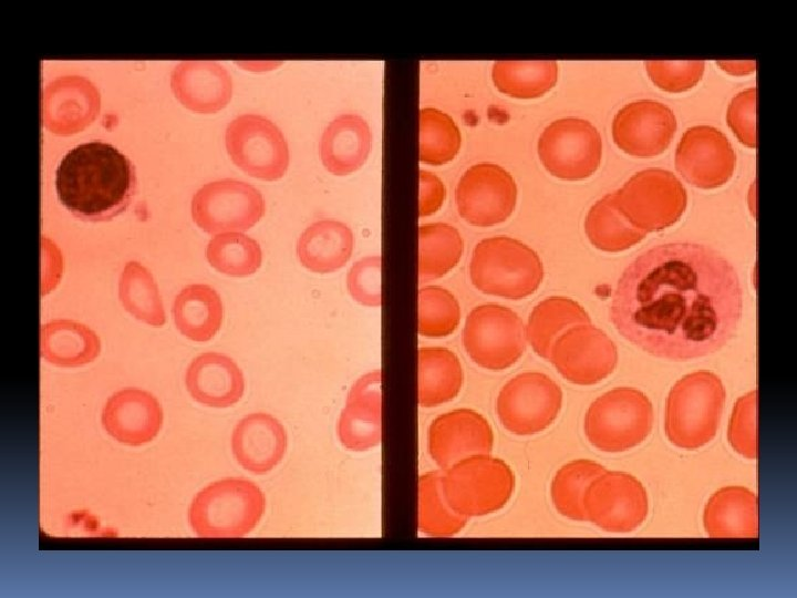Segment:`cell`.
Listing matches in <instances>:
<instances>
[{"label":"cell","mask_w":797,"mask_h":598,"mask_svg":"<svg viewBox=\"0 0 797 598\" xmlns=\"http://www.w3.org/2000/svg\"><path fill=\"white\" fill-rule=\"evenodd\" d=\"M742 311L734 266L710 246L684 241L654 246L629 264L610 320L649 354L686 361L721 350L735 336Z\"/></svg>","instance_id":"cell-1"},{"label":"cell","mask_w":797,"mask_h":598,"mask_svg":"<svg viewBox=\"0 0 797 598\" xmlns=\"http://www.w3.org/2000/svg\"><path fill=\"white\" fill-rule=\"evenodd\" d=\"M54 183L59 202L74 217L92 223L118 216L136 192L132 162L101 141L71 148L56 167Z\"/></svg>","instance_id":"cell-2"},{"label":"cell","mask_w":797,"mask_h":598,"mask_svg":"<svg viewBox=\"0 0 797 598\" xmlns=\"http://www.w3.org/2000/svg\"><path fill=\"white\" fill-rule=\"evenodd\" d=\"M726 392L720 377L695 371L677 380L665 403L664 431L676 447L696 450L714 439Z\"/></svg>","instance_id":"cell-3"},{"label":"cell","mask_w":797,"mask_h":598,"mask_svg":"<svg viewBox=\"0 0 797 598\" xmlns=\"http://www.w3.org/2000/svg\"><path fill=\"white\" fill-rule=\"evenodd\" d=\"M265 509L266 497L256 483L228 477L196 494L188 508V523L198 537H244L256 528Z\"/></svg>","instance_id":"cell-4"},{"label":"cell","mask_w":797,"mask_h":598,"mask_svg":"<svg viewBox=\"0 0 797 598\" xmlns=\"http://www.w3.org/2000/svg\"><path fill=\"white\" fill-rule=\"evenodd\" d=\"M469 277L474 287L483 293L520 300L536 292L541 285L544 265L528 245L498 235L476 244Z\"/></svg>","instance_id":"cell-5"},{"label":"cell","mask_w":797,"mask_h":598,"mask_svg":"<svg viewBox=\"0 0 797 598\" xmlns=\"http://www.w3.org/2000/svg\"><path fill=\"white\" fill-rule=\"evenodd\" d=\"M445 496L452 508L470 518L503 509L515 491V473L503 458L483 453L442 470Z\"/></svg>","instance_id":"cell-6"},{"label":"cell","mask_w":797,"mask_h":598,"mask_svg":"<svg viewBox=\"0 0 797 598\" xmlns=\"http://www.w3.org/2000/svg\"><path fill=\"white\" fill-rule=\"evenodd\" d=\"M653 406L640 390L621 386L598 396L588 408L583 430L589 443L608 453L641 444L653 426Z\"/></svg>","instance_id":"cell-7"},{"label":"cell","mask_w":797,"mask_h":598,"mask_svg":"<svg viewBox=\"0 0 797 598\" xmlns=\"http://www.w3.org/2000/svg\"><path fill=\"white\" fill-rule=\"evenodd\" d=\"M619 212L634 227L660 231L680 220L687 206V193L670 171L648 168L635 173L613 192Z\"/></svg>","instance_id":"cell-8"},{"label":"cell","mask_w":797,"mask_h":598,"mask_svg":"<svg viewBox=\"0 0 797 598\" xmlns=\"http://www.w3.org/2000/svg\"><path fill=\"white\" fill-rule=\"evenodd\" d=\"M462 340L470 360L489 371L510 368L527 347L521 318L510 308L497 303L472 309L466 317Z\"/></svg>","instance_id":"cell-9"},{"label":"cell","mask_w":797,"mask_h":598,"mask_svg":"<svg viewBox=\"0 0 797 598\" xmlns=\"http://www.w3.org/2000/svg\"><path fill=\"white\" fill-rule=\"evenodd\" d=\"M561 406V388L545 373L527 371L503 385L495 408L505 430L514 435L528 436L548 429L558 417Z\"/></svg>","instance_id":"cell-10"},{"label":"cell","mask_w":797,"mask_h":598,"mask_svg":"<svg viewBox=\"0 0 797 598\" xmlns=\"http://www.w3.org/2000/svg\"><path fill=\"white\" fill-rule=\"evenodd\" d=\"M537 151L550 175L563 181H582L600 166L602 140L589 121L563 117L545 127Z\"/></svg>","instance_id":"cell-11"},{"label":"cell","mask_w":797,"mask_h":598,"mask_svg":"<svg viewBox=\"0 0 797 598\" xmlns=\"http://www.w3.org/2000/svg\"><path fill=\"white\" fill-rule=\"evenodd\" d=\"M225 143L236 166L262 181L281 178L289 166V147L280 128L259 114H242L226 128Z\"/></svg>","instance_id":"cell-12"},{"label":"cell","mask_w":797,"mask_h":598,"mask_svg":"<svg viewBox=\"0 0 797 598\" xmlns=\"http://www.w3.org/2000/svg\"><path fill=\"white\" fill-rule=\"evenodd\" d=\"M266 210L261 193L232 178L201 186L192 199V217L207 234L241 233L255 226Z\"/></svg>","instance_id":"cell-13"},{"label":"cell","mask_w":797,"mask_h":598,"mask_svg":"<svg viewBox=\"0 0 797 598\" xmlns=\"http://www.w3.org/2000/svg\"><path fill=\"white\" fill-rule=\"evenodd\" d=\"M517 185L509 172L494 163H477L460 176L455 202L459 216L476 227L507 220L517 203Z\"/></svg>","instance_id":"cell-14"},{"label":"cell","mask_w":797,"mask_h":598,"mask_svg":"<svg viewBox=\"0 0 797 598\" xmlns=\"http://www.w3.org/2000/svg\"><path fill=\"white\" fill-rule=\"evenodd\" d=\"M586 519L609 533H630L645 520L648 494L633 475L604 471L587 488L583 499Z\"/></svg>","instance_id":"cell-15"},{"label":"cell","mask_w":797,"mask_h":598,"mask_svg":"<svg viewBox=\"0 0 797 598\" xmlns=\"http://www.w3.org/2000/svg\"><path fill=\"white\" fill-rule=\"evenodd\" d=\"M549 361L568 382L593 385L608 378L618 364V349L591 323L567 329L552 344Z\"/></svg>","instance_id":"cell-16"},{"label":"cell","mask_w":797,"mask_h":598,"mask_svg":"<svg viewBox=\"0 0 797 598\" xmlns=\"http://www.w3.org/2000/svg\"><path fill=\"white\" fill-rule=\"evenodd\" d=\"M675 168L691 185L714 189L733 176L736 155L726 135L710 125L689 127L675 150Z\"/></svg>","instance_id":"cell-17"},{"label":"cell","mask_w":797,"mask_h":598,"mask_svg":"<svg viewBox=\"0 0 797 598\" xmlns=\"http://www.w3.org/2000/svg\"><path fill=\"white\" fill-rule=\"evenodd\" d=\"M495 435L479 412L459 408L436 416L427 431V450L441 470L472 455L491 453Z\"/></svg>","instance_id":"cell-18"},{"label":"cell","mask_w":797,"mask_h":598,"mask_svg":"<svg viewBox=\"0 0 797 598\" xmlns=\"http://www.w3.org/2000/svg\"><path fill=\"white\" fill-rule=\"evenodd\" d=\"M677 124L673 111L655 100L625 104L612 121L614 144L634 157H653L671 144Z\"/></svg>","instance_id":"cell-19"},{"label":"cell","mask_w":797,"mask_h":598,"mask_svg":"<svg viewBox=\"0 0 797 598\" xmlns=\"http://www.w3.org/2000/svg\"><path fill=\"white\" fill-rule=\"evenodd\" d=\"M41 104L43 126L53 134L66 136L94 122L100 113L101 96L90 80L63 75L45 85Z\"/></svg>","instance_id":"cell-20"},{"label":"cell","mask_w":797,"mask_h":598,"mask_svg":"<svg viewBox=\"0 0 797 598\" xmlns=\"http://www.w3.org/2000/svg\"><path fill=\"white\" fill-rule=\"evenodd\" d=\"M101 422L106 433L117 442L141 446L158 434L163 424V410L151 392L126 388L106 400Z\"/></svg>","instance_id":"cell-21"},{"label":"cell","mask_w":797,"mask_h":598,"mask_svg":"<svg viewBox=\"0 0 797 598\" xmlns=\"http://www.w3.org/2000/svg\"><path fill=\"white\" fill-rule=\"evenodd\" d=\"M343 447L354 452L373 448L382 442V372L371 371L352 385L338 421Z\"/></svg>","instance_id":"cell-22"},{"label":"cell","mask_w":797,"mask_h":598,"mask_svg":"<svg viewBox=\"0 0 797 598\" xmlns=\"http://www.w3.org/2000/svg\"><path fill=\"white\" fill-rule=\"evenodd\" d=\"M288 447L286 429L268 413L242 417L231 434V451L237 463L253 474H266L283 458Z\"/></svg>","instance_id":"cell-23"},{"label":"cell","mask_w":797,"mask_h":598,"mask_svg":"<svg viewBox=\"0 0 797 598\" xmlns=\"http://www.w3.org/2000/svg\"><path fill=\"white\" fill-rule=\"evenodd\" d=\"M170 89L186 109L213 114L230 101L232 81L228 71L216 61H182L170 73Z\"/></svg>","instance_id":"cell-24"},{"label":"cell","mask_w":797,"mask_h":598,"mask_svg":"<svg viewBox=\"0 0 797 598\" xmlns=\"http://www.w3.org/2000/svg\"><path fill=\"white\" fill-rule=\"evenodd\" d=\"M185 384L190 396L211 408L237 403L245 391V379L237 363L226 354L205 352L187 367Z\"/></svg>","instance_id":"cell-25"},{"label":"cell","mask_w":797,"mask_h":598,"mask_svg":"<svg viewBox=\"0 0 797 598\" xmlns=\"http://www.w3.org/2000/svg\"><path fill=\"white\" fill-rule=\"evenodd\" d=\"M703 526L712 538H757V495L738 485L717 489L704 507Z\"/></svg>","instance_id":"cell-26"},{"label":"cell","mask_w":797,"mask_h":598,"mask_svg":"<svg viewBox=\"0 0 797 598\" xmlns=\"http://www.w3.org/2000/svg\"><path fill=\"white\" fill-rule=\"evenodd\" d=\"M368 122L358 114H341L323 131L320 156L324 168L333 175H349L363 166L371 150Z\"/></svg>","instance_id":"cell-27"},{"label":"cell","mask_w":797,"mask_h":598,"mask_svg":"<svg viewBox=\"0 0 797 598\" xmlns=\"http://www.w3.org/2000/svg\"><path fill=\"white\" fill-rule=\"evenodd\" d=\"M354 237L351 228L342 221L322 219L311 224L297 243L299 261L317 274L333 272L351 258Z\"/></svg>","instance_id":"cell-28"},{"label":"cell","mask_w":797,"mask_h":598,"mask_svg":"<svg viewBox=\"0 0 797 598\" xmlns=\"http://www.w3.org/2000/svg\"><path fill=\"white\" fill-rule=\"evenodd\" d=\"M101 351L99 336L84 323L55 319L40 330V354L61 368L82 367L94 361Z\"/></svg>","instance_id":"cell-29"},{"label":"cell","mask_w":797,"mask_h":598,"mask_svg":"<svg viewBox=\"0 0 797 598\" xmlns=\"http://www.w3.org/2000/svg\"><path fill=\"white\" fill-rule=\"evenodd\" d=\"M464 383L458 357L444 347H422L417 353V400L434 408L454 400Z\"/></svg>","instance_id":"cell-30"},{"label":"cell","mask_w":797,"mask_h":598,"mask_svg":"<svg viewBox=\"0 0 797 598\" xmlns=\"http://www.w3.org/2000/svg\"><path fill=\"white\" fill-rule=\"evenodd\" d=\"M222 313L220 296L205 283H192L183 288L172 308L178 331L195 342H206L218 332Z\"/></svg>","instance_id":"cell-31"},{"label":"cell","mask_w":797,"mask_h":598,"mask_svg":"<svg viewBox=\"0 0 797 598\" xmlns=\"http://www.w3.org/2000/svg\"><path fill=\"white\" fill-rule=\"evenodd\" d=\"M591 323V318L577 301L563 296H550L531 310L526 329L527 342L542 359L549 360L552 344L567 329Z\"/></svg>","instance_id":"cell-32"},{"label":"cell","mask_w":797,"mask_h":598,"mask_svg":"<svg viewBox=\"0 0 797 598\" xmlns=\"http://www.w3.org/2000/svg\"><path fill=\"white\" fill-rule=\"evenodd\" d=\"M443 471H428L417 483V527L431 537H451L460 533L468 518L455 512L443 488Z\"/></svg>","instance_id":"cell-33"},{"label":"cell","mask_w":797,"mask_h":598,"mask_svg":"<svg viewBox=\"0 0 797 598\" xmlns=\"http://www.w3.org/2000/svg\"><path fill=\"white\" fill-rule=\"evenodd\" d=\"M464 240L459 231L446 223H428L418 227L420 283L442 278L459 262Z\"/></svg>","instance_id":"cell-34"},{"label":"cell","mask_w":797,"mask_h":598,"mask_svg":"<svg viewBox=\"0 0 797 598\" xmlns=\"http://www.w3.org/2000/svg\"><path fill=\"white\" fill-rule=\"evenodd\" d=\"M584 231L591 245L605 252L627 250L646 235L619 212L613 193L607 194L590 207L584 219Z\"/></svg>","instance_id":"cell-35"},{"label":"cell","mask_w":797,"mask_h":598,"mask_svg":"<svg viewBox=\"0 0 797 598\" xmlns=\"http://www.w3.org/2000/svg\"><path fill=\"white\" fill-rule=\"evenodd\" d=\"M496 89L515 99H536L545 95L557 83L556 61H496L491 69Z\"/></svg>","instance_id":"cell-36"},{"label":"cell","mask_w":797,"mask_h":598,"mask_svg":"<svg viewBox=\"0 0 797 598\" xmlns=\"http://www.w3.org/2000/svg\"><path fill=\"white\" fill-rule=\"evenodd\" d=\"M118 298L135 319L162 327L166 321L163 301L152 272L138 261H128L118 279Z\"/></svg>","instance_id":"cell-37"},{"label":"cell","mask_w":797,"mask_h":598,"mask_svg":"<svg viewBox=\"0 0 797 598\" xmlns=\"http://www.w3.org/2000/svg\"><path fill=\"white\" fill-rule=\"evenodd\" d=\"M604 471L607 470L603 465L587 458L573 460L562 465L550 485V496L556 511L571 520H587L584 494L592 481Z\"/></svg>","instance_id":"cell-38"},{"label":"cell","mask_w":797,"mask_h":598,"mask_svg":"<svg viewBox=\"0 0 797 598\" xmlns=\"http://www.w3.org/2000/svg\"><path fill=\"white\" fill-rule=\"evenodd\" d=\"M206 258L217 271L230 277H247L261 266L262 252L257 240L237 231L214 236Z\"/></svg>","instance_id":"cell-39"},{"label":"cell","mask_w":797,"mask_h":598,"mask_svg":"<svg viewBox=\"0 0 797 598\" xmlns=\"http://www.w3.org/2000/svg\"><path fill=\"white\" fill-rule=\"evenodd\" d=\"M462 145L460 131L455 121L435 107L420 111V161L439 166L454 159Z\"/></svg>","instance_id":"cell-40"},{"label":"cell","mask_w":797,"mask_h":598,"mask_svg":"<svg viewBox=\"0 0 797 598\" xmlns=\"http://www.w3.org/2000/svg\"><path fill=\"white\" fill-rule=\"evenodd\" d=\"M460 306L456 297L441 286L418 290L417 330L427 338L452 334L459 326Z\"/></svg>","instance_id":"cell-41"},{"label":"cell","mask_w":797,"mask_h":598,"mask_svg":"<svg viewBox=\"0 0 797 598\" xmlns=\"http://www.w3.org/2000/svg\"><path fill=\"white\" fill-rule=\"evenodd\" d=\"M727 436L735 452L749 460L757 457V390L736 401Z\"/></svg>","instance_id":"cell-42"},{"label":"cell","mask_w":797,"mask_h":598,"mask_svg":"<svg viewBox=\"0 0 797 598\" xmlns=\"http://www.w3.org/2000/svg\"><path fill=\"white\" fill-rule=\"evenodd\" d=\"M646 72L662 91L681 93L694 87L702 79L703 61H648Z\"/></svg>","instance_id":"cell-43"},{"label":"cell","mask_w":797,"mask_h":598,"mask_svg":"<svg viewBox=\"0 0 797 598\" xmlns=\"http://www.w3.org/2000/svg\"><path fill=\"white\" fill-rule=\"evenodd\" d=\"M382 258L368 256L358 260L349 270L346 286L352 298L368 307L382 303Z\"/></svg>","instance_id":"cell-44"},{"label":"cell","mask_w":797,"mask_h":598,"mask_svg":"<svg viewBox=\"0 0 797 598\" xmlns=\"http://www.w3.org/2000/svg\"><path fill=\"white\" fill-rule=\"evenodd\" d=\"M756 89L749 87L736 94L727 107L726 121L737 140L749 148L756 146L755 109Z\"/></svg>","instance_id":"cell-45"},{"label":"cell","mask_w":797,"mask_h":598,"mask_svg":"<svg viewBox=\"0 0 797 598\" xmlns=\"http://www.w3.org/2000/svg\"><path fill=\"white\" fill-rule=\"evenodd\" d=\"M446 188L442 179L428 171H420L418 215L426 217L435 214L443 205Z\"/></svg>","instance_id":"cell-46"}]
</instances>
